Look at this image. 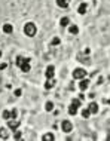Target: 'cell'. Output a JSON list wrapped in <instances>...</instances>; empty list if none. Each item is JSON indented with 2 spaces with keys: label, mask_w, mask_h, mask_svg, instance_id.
Returning <instances> with one entry per match:
<instances>
[{
  "label": "cell",
  "mask_w": 110,
  "mask_h": 141,
  "mask_svg": "<svg viewBox=\"0 0 110 141\" xmlns=\"http://www.w3.org/2000/svg\"><path fill=\"white\" fill-rule=\"evenodd\" d=\"M24 33H26L28 37H33L36 34V25H34L33 22H27L26 27H24Z\"/></svg>",
  "instance_id": "cell-1"
},
{
  "label": "cell",
  "mask_w": 110,
  "mask_h": 141,
  "mask_svg": "<svg viewBox=\"0 0 110 141\" xmlns=\"http://www.w3.org/2000/svg\"><path fill=\"white\" fill-rule=\"evenodd\" d=\"M85 76H86V71L83 68H76V70L73 71V77L75 79H83Z\"/></svg>",
  "instance_id": "cell-2"
},
{
  "label": "cell",
  "mask_w": 110,
  "mask_h": 141,
  "mask_svg": "<svg viewBox=\"0 0 110 141\" xmlns=\"http://www.w3.org/2000/svg\"><path fill=\"white\" fill-rule=\"evenodd\" d=\"M61 126H63V131L64 132H71V129H73V125H71V122H68V120H64Z\"/></svg>",
  "instance_id": "cell-3"
},
{
  "label": "cell",
  "mask_w": 110,
  "mask_h": 141,
  "mask_svg": "<svg viewBox=\"0 0 110 141\" xmlns=\"http://www.w3.org/2000/svg\"><path fill=\"white\" fill-rule=\"evenodd\" d=\"M55 85H57V80L54 79V77H51V79L46 80V83H45V88H46V89H52Z\"/></svg>",
  "instance_id": "cell-4"
},
{
  "label": "cell",
  "mask_w": 110,
  "mask_h": 141,
  "mask_svg": "<svg viewBox=\"0 0 110 141\" xmlns=\"http://www.w3.org/2000/svg\"><path fill=\"white\" fill-rule=\"evenodd\" d=\"M8 126L10 128V129H17L18 126H19V120H17V119H9V122H8Z\"/></svg>",
  "instance_id": "cell-5"
},
{
  "label": "cell",
  "mask_w": 110,
  "mask_h": 141,
  "mask_svg": "<svg viewBox=\"0 0 110 141\" xmlns=\"http://www.w3.org/2000/svg\"><path fill=\"white\" fill-rule=\"evenodd\" d=\"M54 74H55V68H54V65H49L46 68V77L51 79V77H54Z\"/></svg>",
  "instance_id": "cell-6"
},
{
  "label": "cell",
  "mask_w": 110,
  "mask_h": 141,
  "mask_svg": "<svg viewBox=\"0 0 110 141\" xmlns=\"http://www.w3.org/2000/svg\"><path fill=\"white\" fill-rule=\"evenodd\" d=\"M30 61H31L30 58H22V57H17V65H18V67H21V65H22L24 62H30Z\"/></svg>",
  "instance_id": "cell-7"
},
{
  "label": "cell",
  "mask_w": 110,
  "mask_h": 141,
  "mask_svg": "<svg viewBox=\"0 0 110 141\" xmlns=\"http://www.w3.org/2000/svg\"><path fill=\"white\" fill-rule=\"evenodd\" d=\"M88 108H89V111H91L92 115H95V113H98V104H95V103H91Z\"/></svg>",
  "instance_id": "cell-8"
},
{
  "label": "cell",
  "mask_w": 110,
  "mask_h": 141,
  "mask_svg": "<svg viewBox=\"0 0 110 141\" xmlns=\"http://www.w3.org/2000/svg\"><path fill=\"white\" fill-rule=\"evenodd\" d=\"M9 138V134L5 128H0V140H8Z\"/></svg>",
  "instance_id": "cell-9"
},
{
  "label": "cell",
  "mask_w": 110,
  "mask_h": 141,
  "mask_svg": "<svg viewBox=\"0 0 110 141\" xmlns=\"http://www.w3.org/2000/svg\"><path fill=\"white\" fill-rule=\"evenodd\" d=\"M86 8H88V5H86V3H80V5H79V8H77V12H79L80 15H83L85 12H86Z\"/></svg>",
  "instance_id": "cell-10"
},
{
  "label": "cell",
  "mask_w": 110,
  "mask_h": 141,
  "mask_svg": "<svg viewBox=\"0 0 110 141\" xmlns=\"http://www.w3.org/2000/svg\"><path fill=\"white\" fill-rule=\"evenodd\" d=\"M88 86H89V80H82V82L79 83V89H80V91L88 89Z\"/></svg>",
  "instance_id": "cell-11"
},
{
  "label": "cell",
  "mask_w": 110,
  "mask_h": 141,
  "mask_svg": "<svg viewBox=\"0 0 110 141\" xmlns=\"http://www.w3.org/2000/svg\"><path fill=\"white\" fill-rule=\"evenodd\" d=\"M68 2H70V0H57V5H58L59 8H67Z\"/></svg>",
  "instance_id": "cell-12"
},
{
  "label": "cell",
  "mask_w": 110,
  "mask_h": 141,
  "mask_svg": "<svg viewBox=\"0 0 110 141\" xmlns=\"http://www.w3.org/2000/svg\"><path fill=\"white\" fill-rule=\"evenodd\" d=\"M77 108H79V107H76L75 104H71V106L68 107V113H70L71 116H75L77 113Z\"/></svg>",
  "instance_id": "cell-13"
},
{
  "label": "cell",
  "mask_w": 110,
  "mask_h": 141,
  "mask_svg": "<svg viewBox=\"0 0 110 141\" xmlns=\"http://www.w3.org/2000/svg\"><path fill=\"white\" fill-rule=\"evenodd\" d=\"M42 140H43V141H54V134H52V132L45 134V135L42 137Z\"/></svg>",
  "instance_id": "cell-14"
},
{
  "label": "cell",
  "mask_w": 110,
  "mask_h": 141,
  "mask_svg": "<svg viewBox=\"0 0 110 141\" xmlns=\"http://www.w3.org/2000/svg\"><path fill=\"white\" fill-rule=\"evenodd\" d=\"M19 68L24 71V73H28V71H30V68H31V67H30V62H24V64L19 67Z\"/></svg>",
  "instance_id": "cell-15"
},
{
  "label": "cell",
  "mask_w": 110,
  "mask_h": 141,
  "mask_svg": "<svg viewBox=\"0 0 110 141\" xmlns=\"http://www.w3.org/2000/svg\"><path fill=\"white\" fill-rule=\"evenodd\" d=\"M68 31H70L71 34H77V33H79V27L77 25H70L68 27Z\"/></svg>",
  "instance_id": "cell-16"
},
{
  "label": "cell",
  "mask_w": 110,
  "mask_h": 141,
  "mask_svg": "<svg viewBox=\"0 0 110 141\" xmlns=\"http://www.w3.org/2000/svg\"><path fill=\"white\" fill-rule=\"evenodd\" d=\"M3 31H5V33H12V31H14V28H12V25H10V24H5V25H3Z\"/></svg>",
  "instance_id": "cell-17"
},
{
  "label": "cell",
  "mask_w": 110,
  "mask_h": 141,
  "mask_svg": "<svg viewBox=\"0 0 110 141\" xmlns=\"http://www.w3.org/2000/svg\"><path fill=\"white\" fill-rule=\"evenodd\" d=\"M3 119H6V120L12 119V111H9V110H5V111H3Z\"/></svg>",
  "instance_id": "cell-18"
},
{
  "label": "cell",
  "mask_w": 110,
  "mask_h": 141,
  "mask_svg": "<svg viewBox=\"0 0 110 141\" xmlns=\"http://www.w3.org/2000/svg\"><path fill=\"white\" fill-rule=\"evenodd\" d=\"M68 22H70V21H68V18H67V17L61 18V21H59V24H61L63 27H67V25H68Z\"/></svg>",
  "instance_id": "cell-19"
},
{
  "label": "cell",
  "mask_w": 110,
  "mask_h": 141,
  "mask_svg": "<svg viewBox=\"0 0 110 141\" xmlns=\"http://www.w3.org/2000/svg\"><path fill=\"white\" fill-rule=\"evenodd\" d=\"M89 115H91L89 108H83V110H82V117H85V119H88V117H89Z\"/></svg>",
  "instance_id": "cell-20"
},
{
  "label": "cell",
  "mask_w": 110,
  "mask_h": 141,
  "mask_svg": "<svg viewBox=\"0 0 110 141\" xmlns=\"http://www.w3.org/2000/svg\"><path fill=\"white\" fill-rule=\"evenodd\" d=\"M45 110H46V111H52V110H54V104H52L51 101H48V103H46V106H45Z\"/></svg>",
  "instance_id": "cell-21"
},
{
  "label": "cell",
  "mask_w": 110,
  "mask_h": 141,
  "mask_svg": "<svg viewBox=\"0 0 110 141\" xmlns=\"http://www.w3.org/2000/svg\"><path fill=\"white\" fill-rule=\"evenodd\" d=\"M59 42H61V40H59V37H54V39H52V42H51V45H52V46H57V45H59Z\"/></svg>",
  "instance_id": "cell-22"
},
{
  "label": "cell",
  "mask_w": 110,
  "mask_h": 141,
  "mask_svg": "<svg viewBox=\"0 0 110 141\" xmlns=\"http://www.w3.org/2000/svg\"><path fill=\"white\" fill-rule=\"evenodd\" d=\"M71 104H75L76 107H79V106H80V100H79V98H75V100L71 101Z\"/></svg>",
  "instance_id": "cell-23"
},
{
  "label": "cell",
  "mask_w": 110,
  "mask_h": 141,
  "mask_svg": "<svg viewBox=\"0 0 110 141\" xmlns=\"http://www.w3.org/2000/svg\"><path fill=\"white\" fill-rule=\"evenodd\" d=\"M17 116H18V110L14 108V110H12V119H17Z\"/></svg>",
  "instance_id": "cell-24"
},
{
  "label": "cell",
  "mask_w": 110,
  "mask_h": 141,
  "mask_svg": "<svg viewBox=\"0 0 110 141\" xmlns=\"http://www.w3.org/2000/svg\"><path fill=\"white\" fill-rule=\"evenodd\" d=\"M14 138H15V140H21V138H22V135H21V132H17V134H15V137H14Z\"/></svg>",
  "instance_id": "cell-25"
},
{
  "label": "cell",
  "mask_w": 110,
  "mask_h": 141,
  "mask_svg": "<svg viewBox=\"0 0 110 141\" xmlns=\"http://www.w3.org/2000/svg\"><path fill=\"white\" fill-rule=\"evenodd\" d=\"M21 94H22L21 89H17V91H15V97H21Z\"/></svg>",
  "instance_id": "cell-26"
},
{
  "label": "cell",
  "mask_w": 110,
  "mask_h": 141,
  "mask_svg": "<svg viewBox=\"0 0 110 141\" xmlns=\"http://www.w3.org/2000/svg\"><path fill=\"white\" fill-rule=\"evenodd\" d=\"M6 67H8V64H6V62H3V64H2V65H0V68H2V70H5V68H6Z\"/></svg>",
  "instance_id": "cell-27"
},
{
  "label": "cell",
  "mask_w": 110,
  "mask_h": 141,
  "mask_svg": "<svg viewBox=\"0 0 110 141\" xmlns=\"http://www.w3.org/2000/svg\"><path fill=\"white\" fill-rule=\"evenodd\" d=\"M0 57H2V52H0Z\"/></svg>",
  "instance_id": "cell-28"
},
{
  "label": "cell",
  "mask_w": 110,
  "mask_h": 141,
  "mask_svg": "<svg viewBox=\"0 0 110 141\" xmlns=\"http://www.w3.org/2000/svg\"><path fill=\"white\" fill-rule=\"evenodd\" d=\"M107 103H109V104H110V101H107Z\"/></svg>",
  "instance_id": "cell-29"
}]
</instances>
